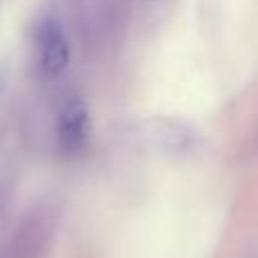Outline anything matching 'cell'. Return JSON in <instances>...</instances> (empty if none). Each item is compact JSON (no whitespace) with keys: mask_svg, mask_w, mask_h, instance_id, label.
<instances>
[{"mask_svg":"<svg viewBox=\"0 0 258 258\" xmlns=\"http://www.w3.org/2000/svg\"><path fill=\"white\" fill-rule=\"evenodd\" d=\"M89 138V111L80 98L63 104L57 120V141L63 154H77Z\"/></svg>","mask_w":258,"mask_h":258,"instance_id":"cell-1","label":"cell"},{"mask_svg":"<svg viewBox=\"0 0 258 258\" xmlns=\"http://www.w3.org/2000/svg\"><path fill=\"white\" fill-rule=\"evenodd\" d=\"M39 57L41 71L48 77H57L68 66V59H71L68 41L54 21H43L39 27Z\"/></svg>","mask_w":258,"mask_h":258,"instance_id":"cell-2","label":"cell"}]
</instances>
